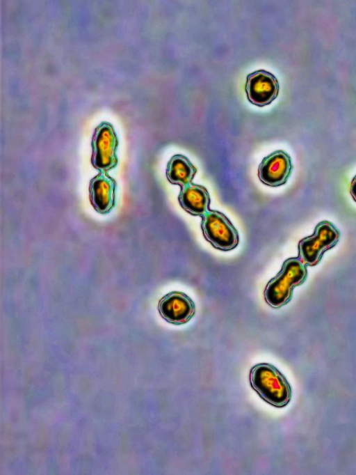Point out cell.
Returning <instances> with one entry per match:
<instances>
[{
	"instance_id": "5b68a950",
	"label": "cell",
	"mask_w": 356,
	"mask_h": 475,
	"mask_svg": "<svg viewBox=\"0 0 356 475\" xmlns=\"http://www.w3.org/2000/svg\"><path fill=\"white\" fill-rule=\"evenodd\" d=\"M245 91L250 103L262 107L270 104L277 98L280 84L271 72L258 70L247 76Z\"/></svg>"
},
{
	"instance_id": "7a4b0ae2",
	"label": "cell",
	"mask_w": 356,
	"mask_h": 475,
	"mask_svg": "<svg viewBox=\"0 0 356 475\" xmlns=\"http://www.w3.org/2000/svg\"><path fill=\"white\" fill-rule=\"evenodd\" d=\"M307 277V266L298 257L286 259L279 272L266 286L264 296L272 308L278 309L288 304L295 287L302 285Z\"/></svg>"
},
{
	"instance_id": "3957f363",
	"label": "cell",
	"mask_w": 356,
	"mask_h": 475,
	"mask_svg": "<svg viewBox=\"0 0 356 475\" xmlns=\"http://www.w3.org/2000/svg\"><path fill=\"white\" fill-rule=\"evenodd\" d=\"M339 238L340 232L332 223L321 221L316 226L312 235L300 240L298 258L306 266H316L324 253L337 245Z\"/></svg>"
},
{
	"instance_id": "9c48e42d",
	"label": "cell",
	"mask_w": 356,
	"mask_h": 475,
	"mask_svg": "<svg viewBox=\"0 0 356 475\" xmlns=\"http://www.w3.org/2000/svg\"><path fill=\"white\" fill-rule=\"evenodd\" d=\"M197 169L191 162L182 155H175L169 160L166 177L172 185H178L181 188L191 184Z\"/></svg>"
},
{
	"instance_id": "52a82bcc",
	"label": "cell",
	"mask_w": 356,
	"mask_h": 475,
	"mask_svg": "<svg viewBox=\"0 0 356 475\" xmlns=\"http://www.w3.org/2000/svg\"><path fill=\"white\" fill-rule=\"evenodd\" d=\"M292 170L290 155L284 150H278L262 159L258 169V177L266 185L279 187L286 182Z\"/></svg>"
},
{
	"instance_id": "277c9868",
	"label": "cell",
	"mask_w": 356,
	"mask_h": 475,
	"mask_svg": "<svg viewBox=\"0 0 356 475\" xmlns=\"http://www.w3.org/2000/svg\"><path fill=\"white\" fill-rule=\"evenodd\" d=\"M203 235L214 248L227 251L237 247L238 233L230 220L218 210H209L202 217Z\"/></svg>"
},
{
	"instance_id": "ba28073f",
	"label": "cell",
	"mask_w": 356,
	"mask_h": 475,
	"mask_svg": "<svg viewBox=\"0 0 356 475\" xmlns=\"http://www.w3.org/2000/svg\"><path fill=\"white\" fill-rule=\"evenodd\" d=\"M178 201L180 206L193 216L202 217L209 210V194L204 187L200 185L191 183L181 188Z\"/></svg>"
},
{
	"instance_id": "6da1fadb",
	"label": "cell",
	"mask_w": 356,
	"mask_h": 475,
	"mask_svg": "<svg viewBox=\"0 0 356 475\" xmlns=\"http://www.w3.org/2000/svg\"><path fill=\"white\" fill-rule=\"evenodd\" d=\"M251 387L268 404L282 408L292 398V388L284 375L269 363L254 365L250 371Z\"/></svg>"
},
{
	"instance_id": "8992f818",
	"label": "cell",
	"mask_w": 356,
	"mask_h": 475,
	"mask_svg": "<svg viewBox=\"0 0 356 475\" xmlns=\"http://www.w3.org/2000/svg\"><path fill=\"white\" fill-rule=\"evenodd\" d=\"M158 310L160 316L166 322L179 325L192 319L195 313V305L186 294L172 291L159 300Z\"/></svg>"
},
{
	"instance_id": "30bf717a",
	"label": "cell",
	"mask_w": 356,
	"mask_h": 475,
	"mask_svg": "<svg viewBox=\"0 0 356 475\" xmlns=\"http://www.w3.org/2000/svg\"><path fill=\"white\" fill-rule=\"evenodd\" d=\"M350 193L352 196L353 199L356 202V175L353 178L350 186Z\"/></svg>"
}]
</instances>
